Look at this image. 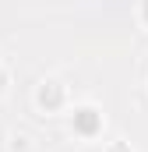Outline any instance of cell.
I'll return each instance as SVG.
<instances>
[{"mask_svg": "<svg viewBox=\"0 0 148 152\" xmlns=\"http://www.w3.org/2000/svg\"><path fill=\"white\" fill-rule=\"evenodd\" d=\"M7 85H11V71H7V67H0V96L7 92Z\"/></svg>", "mask_w": 148, "mask_h": 152, "instance_id": "cell-5", "label": "cell"}, {"mask_svg": "<svg viewBox=\"0 0 148 152\" xmlns=\"http://www.w3.org/2000/svg\"><path fill=\"white\" fill-rule=\"evenodd\" d=\"M71 127L78 138H95L99 131H102V113L95 110V106H78L71 117Z\"/></svg>", "mask_w": 148, "mask_h": 152, "instance_id": "cell-2", "label": "cell"}, {"mask_svg": "<svg viewBox=\"0 0 148 152\" xmlns=\"http://www.w3.org/2000/svg\"><path fill=\"white\" fill-rule=\"evenodd\" d=\"M102 152H134V149H131V142H110Z\"/></svg>", "mask_w": 148, "mask_h": 152, "instance_id": "cell-4", "label": "cell"}, {"mask_svg": "<svg viewBox=\"0 0 148 152\" xmlns=\"http://www.w3.org/2000/svg\"><path fill=\"white\" fill-rule=\"evenodd\" d=\"M32 103H36L39 113H60L67 106V85L57 78H42L32 92Z\"/></svg>", "mask_w": 148, "mask_h": 152, "instance_id": "cell-1", "label": "cell"}, {"mask_svg": "<svg viewBox=\"0 0 148 152\" xmlns=\"http://www.w3.org/2000/svg\"><path fill=\"white\" fill-rule=\"evenodd\" d=\"M138 14H141V25H148V0H141V7H138Z\"/></svg>", "mask_w": 148, "mask_h": 152, "instance_id": "cell-6", "label": "cell"}, {"mask_svg": "<svg viewBox=\"0 0 148 152\" xmlns=\"http://www.w3.org/2000/svg\"><path fill=\"white\" fill-rule=\"evenodd\" d=\"M32 149V138L25 131H11V152H28Z\"/></svg>", "mask_w": 148, "mask_h": 152, "instance_id": "cell-3", "label": "cell"}]
</instances>
